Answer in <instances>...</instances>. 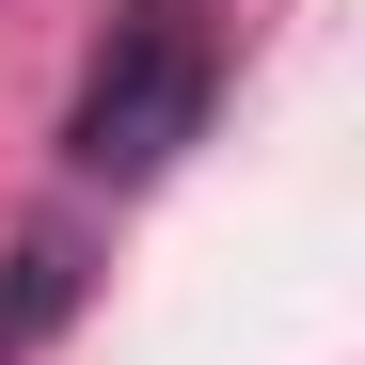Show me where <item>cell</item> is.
Segmentation results:
<instances>
[{"label": "cell", "instance_id": "obj_2", "mask_svg": "<svg viewBox=\"0 0 365 365\" xmlns=\"http://www.w3.org/2000/svg\"><path fill=\"white\" fill-rule=\"evenodd\" d=\"M80 302H96V238H80V222H32L16 255H0V365H32Z\"/></svg>", "mask_w": 365, "mask_h": 365}, {"label": "cell", "instance_id": "obj_1", "mask_svg": "<svg viewBox=\"0 0 365 365\" xmlns=\"http://www.w3.org/2000/svg\"><path fill=\"white\" fill-rule=\"evenodd\" d=\"M207 111H222V32H207V0H128V16L96 32V64L64 96V159L111 175V191H143V175H175L207 143Z\"/></svg>", "mask_w": 365, "mask_h": 365}]
</instances>
